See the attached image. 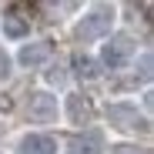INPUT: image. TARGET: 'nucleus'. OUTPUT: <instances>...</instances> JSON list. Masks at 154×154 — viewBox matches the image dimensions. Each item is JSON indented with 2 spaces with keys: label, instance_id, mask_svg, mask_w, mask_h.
<instances>
[{
  "label": "nucleus",
  "instance_id": "f257e3e1",
  "mask_svg": "<svg viewBox=\"0 0 154 154\" xmlns=\"http://www.w3.org/2000/svg\"><path fill=\"white\" fill-rule=\"evenodd\" d=\"M114 23V7H94L81 23H77V37L81 40H94V37H104Z\"/></svg>",
  "mask_w": 154,
  "mask_h": 154
},
{
  "label": "nucleus",
  "instance_id": "f03ea898",
  "mask_svg": "<svg viewBox=\"0 0 154 154\" xmlns=\"http://www.w3.org/2000/svg\"><path fill=\"white\" fill-rule=\"evenodd\" d=\"M131 54H134V40L127 37V34H114V37L104 44V64H107L111 70L124 67L127 60H131Z\"/></svg>",
  "mask_w": 154,
  "mask_h": 154
},
{
  "label": "nucleus",
  "instance_id": "7ed1b4c3",
  "mask_svg": "<svg viewBox=\"0 0 154 154\" xmlns=\"http://www.w3.org/2000/svg\"><path fill=\"white\" fill-rule=\"evenodd\" d=\"M27 114H30L34 124H50V121H57V97H50V94H44V91L30 94Z\"/></svg>",
  "mask_w": 154,
  "mask_h": 154
},
{
  "label": "nucleus",
  "instance_id": "20e7f679",
  "mask_svg": "<svg viewBox=\"0 0 154 154\" xmlns=\"http://www.w3.org/2000/svg\"><path fill=\"white\" fill-rule=\"evenodd\" d=\"M107 117L117 127H124V131H147V121L137 117V107H131V104H111L107 107Z\"/></svg>",
  "mask_w": 154,
  "mask_h": 154
},
{
  "label": "nucleus",
  "instance_id": "39448f33",
  "mask_svg": "<svg viewBox=\"0 0 154 154\" xmlns=\"http://www.w3.org/2000/svg\"><path fill=\"white\" fill-rule=\"evenodd\" d=\"M4 34L14 37V40L27 37V34H30V17H23L20 7H7V10H4Z\"/></svg>",
  "mask_w": 154,
  "mask_h": 154
},
{
  "label": "nucleus",
  "instance_id": "423d86ee",
  "mask_svg": "<svg viewBox=\"0 0 154 154\" xmlns=\"http://www.w3.org/2000/svg\"><path fill=\"white\" fill-rule=\"evenodd\" d=\"M17 151L20 154H57V144L47 134H27V137H20Z\"/></svg>",
  "mask_w": 154,
  "mask_h": 154
},
{
  "label": "nucleus",
  "instance_id": "0eeeda50",
  "mask_svg": "<svg viewBox=\"0 0 154 154\" xmlns=\"http://www.w3.org/2000/svg\"><path fill=\"white\" fill-rule=\"evenodd\" d=\"M50 54H54V44H50V40H37V44H27V47L20 50V64L37 67V64H44Z\"/></svg>",
  "mask_w": 154,
  "mask_h": 154
},
{
  "label": "nucleus",
  "instance_id": "6e6552de",
  "mask_svg": "<svg viewBox=\"0 0 154 154\" xmlns=\"http://www.w3.org/2000/svg\"><path fill=\"white\" fill-rule=\"evenodd\" d=\"M67 117H70V124L84 127V124H91L94 111H91V104H87L81 94H70V97H67Z\"/></svg>",
  "mask_w": 154,
  "mask_h": 154
},
{
  "label": "nucleus",
  "instance_id": "1a4fd4ad",
  "mask_svg": "<svg viewBox=\"0 0 154 154\" xmlns=\"http://www.w3.org/2000/svg\"><path fill=\"white\" fill-rule=\"evenodd\" d=\"M100 134H87V137H77L70 141V154H100Z\"/></svg>",
  "mask_w": 154,
  "mask_h": 154
},
{
  "label": "nucleus",
  "instance_id": "9d476101",
  "mask_svg": "<svg viewBox=\"0 0 154 154\" xmlns=\"http://www.w3.org/2000/svg\"><path fill=\"white\" fill-rule=\"evenodd\" d=\"M74 74L81 77V81H94V77H97V64H94L91 57H81V54H77V57H74Z\"/></svg>",
  "mask_w": 154,
  "mask_h": 154
},
{
  "label": "nucleus",
  "instance_id": "9b49d317",
  "mask_svg": "<svg viewBox=\"0 0 154 154\" xmlns=\"http://www.w3.org/2000/svg\"><path fill=\"white\" fill-rule=\"evenodd\" d=\"M7 74H10V57L0 50V77H7Z\"/></svg>",
  "mask_w": 154,
  "mask_h": 154
},
{
  "label": "nucleus",
  "instance_id": "f8f14e48",
  "mask_svg": "<svg viewBox=\"0 0 154 154\" xmlns=\"http://www.w3.org/2000/svg\"><path fill=\"white\" fill-rule=\"evenodd\" d=\"M0 111H14V100L7 94H0Z\"/></svg>",
  "mask_w": 154,
  "mask_h": 154
}]
</instances>
